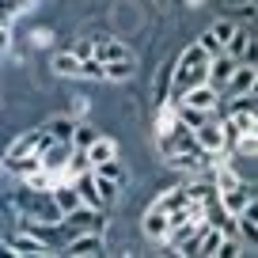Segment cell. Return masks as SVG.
Instances as JSON below:
<instances>
[{
    "instance_id": "cell-6",
    "label": "cell",
    "mask_w": 258,
    "mask_h": 258,
    "mask_svg": "<svg viewBox=\"0 0 258 258\" xmlns=\"http://www.w3.org/2000/svg\"><path fill=\"white\" fill-rule=\"evenodd\" d=\"M254 84H258V69H254V64H235V69H232V76H228V84H224V88H220V95H243V91H254Z\"/></svg>"
},
{
    "instance_id": "cell-22",
    "label": "cell",
    "mask_w": 258,
    "mask_h": 258,
    "mask_svg": "<svg viewBox=\"0 0 258 258\" xmlns=\"http://www.w3.org/2000/svg\"><path fill=\"white\" fill-rule=\"evenodd\" d=\"M175 64V61H171ZM171 64H163L160 73H156V103H167L171 99Z\"/></svg>"
},
{
    "instance_id": "cell-13",
    "label": "cell",
    "mask_w": 258,
    "mask_h": 258,
    "mask_svg": "<svg viewBox=\"0 0 258 258\" xmlns=\"http://www.w3.org/2000/svg\"><path fill=\"white\" fill-rule=\"evenodd\" d=\"M133 57H118V61H103V80H114V84H125L133 80Z\"/></svg>"
},
{
    "instance_id": "cell-15",
    "label": "cell",
    "mask_w": 258,
    "mask_h": 258,
    "mask_svg": "<svg viewBox=\"0 0 258 258\" xmlns=\"http://www.w3.org/2000/svg\"><path fill=\"white\" fill-rule=\"evenodd\" d=\"M220 243H224V232H220V228H213V224H205V228H202V235H198V254L217 258Z\"/></svg>"
},
{
    "instance_id": "cell-8",
    "label": "cell",
    "mask_w": 258,
    "mask_h": 258,
    "mask_svg": "<svg viewBox=\"0 0 258 258\" xmlns=\"http://www.w3.org/2000/svg\"><path fill=\"white\" fill-rule=\"evenodd\" d=\"M4 250L8 254H53V247H49L42 235H34V232H19V235H12L8 243H4Z\"/></svg>"
},
{
    "instance_id": "cell-21",
    "label": "cell",
    "mask_w": 258,
    "mask_h": 258,
    "mask_svg": "<svg viewBox=\"0 0 258 258\" xmlns=\"http://www.w3.org/2000/svg\"><path fill=\"white\" fill-rule=\"evenodd\" d=\"M95 137H99V129H95V125H88V121H76V129H73V148H88Z\"/></svg>"
},
{
    "instance_id": "cell-17",
    "label": "cell",
    "mask_w": 258,
    "mask_h": 258,
    "mask_svg": "<svg viewBox=\"0 0 258 258\" xmlns=\"http://www.w3.org/2000/svg\"><path fill=\"white\" fill-rule=\"evenodd\" d=\"M95 57L99 61H118V57H129V46L121 38H103L95 42Z\"/></svg>"
},
{
    "instance_id": "cell-5",
    "label": "cell",
    "mask_w": 258,
    "mask_h": 258,
    "mask_svg": "<svg viewBox=\"0 0 258 258\" xmlns=\"http://www.w3.org/2000/svg\"><path fill=\"white\" fill-rule=\"evenodd\" d=\"M224 53L235 57V61H243V64H254V31L235 23L232 38H228V46H224Z\"/></svg>"
},
{
    "instance_id": "cell-1",
    "label": "cell",
    "mask_w": 258,
    "mask_h": 258,
    "mask_svg": "<svg viewBox=\"0 0 258 258\" xmlns=\"http://www.w3.org/2000/svg\"><path fill=\"white\" fill-rule=\"evenodd\" d=\"M61 232L73 235V232H103L106 235V213L99 205H76L73 213L61 217Z\"/></svg>"
},
{
    "instance_id": "cell-19",
    "label": "cell",
    "mask_w": 258,
    "mask_h": 258,
    "mask_svg": "<svg viewBox=\"0 0 258 258\" xmlns=\"http://www.w3.org/2000/svg\"><path fill=\"white\" fill-rule=\"evenodd\" d=\"M95 198H99V209L114 205V202H118V182H110V178L95 175Z\"/></svg>"
},
{
    "instance_id": "cell-4",
    "label": "cell",
    "mask_w": 258,
    "mask_h": 258,
    "mask_svg": "<svg viewBox=\"0 0 258 258\" xmlns=\"http://www.w3.org/2000/svg\"><path fill=\"white\" fill-rule=\"evenodd\" d=\"M46 145H49L46 129H27V133H19V137L8 145V156H4V160H16V156H38Z\"/></svg>"
},
{
    "instance_id": "cell-25",
    "label": "cell",
    "mask_w": 258,
    "mask_h": 258,
    "mask_svg": "<svg viewBox=\"0 0 258 258\" xmlns=\"http://www.w3.org/2000/svg\"><path fill=\"white\" fill-rule=\"evenodd\" d=\"M80 76H84V80H103V61H99L95 53L80 57Z\"/></svg>"
},
{
    "instance_id": "cell-27",
    "label": "cell",
    "mask_w": 258,
    "mask_h": 258,
    "mask_svg": "<svg viewBox=\"0 0 258 258\" xmlns=\"http://www.w3.org/2000/svg\"><path fill=\"white\" fill-rule=\"evenodd\" d=\"M4 46H8V27L0 23V49H4Z\"/></svg>"
},
{
    "instance_id": "cell-20",
    "label": "cell",
    "mask_w": 258,
    "mask_h": 258,
    "mask_svg": "<svg viewBox=\"0 0 258 258\" xmlns=\"http://www.w3.org/2000/svg\"><path fill=\"white\" fill-rule=\"evenodd\" d=\"M152 205H156V209H163V213H171V209H178V205H186V190H182V186H175V190L160 194Z\"/></svg>"
},
{
    "instance_id": "cell-12",
    "label": "cell",
    "mask_w": 258,
    "mask_h": 258,
    "mask_svg": "<svg viewBox=\"0 0 258 258\" xmlns=\"http://www.w3.org/2000/svg\"><path fill=\"white\" fill-rule=\"evenodd\" d=\"M42 129L49 133V141H69V145H73V129H76V118H73V114H53V118H49Z\"/></svg>"
},
{
    "instance_id": "cell-3",
    "label": "cell",
    "mask_w": 258,
    "mask_h": 258,
    "mask_svg": "<svg viewBox=\"0 0 258 258\" xmlns=\"http://www.w3.org/2000/svg\"><path fill=\"white\" fill-rule=\"evenodd\" d=\"M190 133H194V145L202 148V152H209V156H224L228 152V137H224V129H220L217 118H209L205 125L190 129Z\"/></svg>"
},
{
    "instance_id": "cell-18",
    "label": "cell",
    "mask_w": 258,
    "mask_h": 258,
    "mask_svg": "<svg viewBox=\"0 0 258 258\" xmlns=\"http://www.w3.org/2000/svg\"><path fill=\"white\" fill-rule=\"evenodd\" d=\"M91 171H95V175H103V178H110V182H118V186L125 182V167H121V160H118V156H110V160L95 163Z\"/></svg>"
},
{
    "instance_id": "cell-26",
    "label": "cell",
    "mask_w": 258,
    "mask_h": 258,
    "mask_svg": "<svg viewBox=\"0 0 258 258\" xmlns=\"http://www.w3.org/2000/svg\"><path fill=\"white\" fill-rule=\"evenodd\" d=\"M73 53H76V57H91V53H95V38L76 42V46H73Z\"/></svg>"
},
{
    "instance_id": "cell-7",
    "label": "cell",
    "mask_w": 258,
    "mask_h": 258,
    "mask_svg": "<svg viewBox=\"0 0 258 258\" xmlns=\"http://www.w3.org/2000/svg\"><path fill=\"white\" fill-rule=\"evenodd\" d=\"M178 99H182V103H190V106H198V110H209V114H217V106H220V91L213 88L209 80H205V84H194V88H186Z\"/></svg>"
},
{
    "instance_id": "cell-11",
    "label": "cell",
    "mask_w": 258,
    "mask_h": 258,
    "mask_svg": "<svg viewBox=\"0 0 258 258\" xmlns=\"http://www.w3.org/2000/svg\"><path fill=\"white\" fill-rule=\"evenodd\" d=\"M171 103H175V118H178V125H182V129H198V125H205V121L213 118L209 110H198V106L182 103V99H171Z\"/></svg>"
},
{
    "instance_id": "cell-16",
    "label": "cell",
    "mask_w": 258,
    "mask_h": 258,
    "mask_svg": "<svg viewBox=\"0 0 258 258\" xmlns=\"http://www.w3.org/2000/svg\"><path fill=\"white\" fill-rule=\"evenodd\" d=\"M53 73L57 76H69V80H73V76H80V57L73 53V49H61V53H53Z\"/></svg>"
},
{
    "instance_id": "cell-14",
    "label": "cell",
    "mask_w": 258,
    "mask_h": 258,
    "mask_svg": "<svg viewBox=\"0 0 258 258\" xmlns=\"http://www.w3.org/2000/svg\"><path fill=\"white\" fill-rule=\"evenodd\" d=\"M84 152H88L91 167H95V163H103V160H110V156H118V141H114V137H103V133H99V137L91 141Z\"/></svg>"
},
{
    "instance_id": "cell-10",
    "label": "cell",
    "mask_w": 258,
    "mask_h": 258,
    "mask_svg": "<svg viewBox=\"0 0 258 258\" xmlns=\"http://www.w3.org/2000/svg\"><path fill=\"white\" fill-rule=\"evenodd\" d=\"M141 232H145L152 243H163V239H167V232H171V224H167V213L152 205V209L145 213V220H141Z\"/></svg>"
},
{
    "instance_id": "cell-24",
    "label": "cell",
    "mask_w": 258,
    "mask_h": 258,
    "mask_svg": "<svg viewBox=\"0 0 258 258\" xmlns=\"http://www.w3.org/2000/svg\"><path fill=\"white\" fill-rule=\"evenodd\" d=\"M232 31H235V23H232V19H217V23H213V27H209V34H213V42H217V46H220V49H224V46H228V38H232Z\"/></svg>"
},
{
    "instance_id": "cell-2",
    "label": "cell",
    "mask_w": 258,
    "mask_h": 258,
    "mask_svg": "<svg viewBox=\"0 0 258 258\" xmlns=\"http://www.w3.org/2000/svg\"><path fill=\"white\" fill-rule=\"evenodd\" d=\"M57 250L69 258H91V254H103L106 250V239H103V232H73L61 239Z\"/></svg>"
},
{
    "instance_id": "cell-9",
    "label": "cell",
    "mask_w": 258,
    "mask_h": 258,
    "mask_svg": "<svg viewBox=\"0 0 258 258\" xmlns=\"http://www.w3.org/2000/svg\"><path fill=\"white\" fill-rule=\"evenodd\" d=\"M254 220H258V198L243 213H235V239L247 243L250 250H254V243H258V224H254Z\"/></svg>"
},
{
    "instance_id": "cell-23",
    "label": "cell",
    "mask_w": 258,
    "mask_h": 258,
    "mask_svg": "<svg viewBox=\"0 0 258 258\" xmlns=\"http://www.w3.org/2000/svg\"><path fill=\"white\" fill-rule=\"evenodd\" d=\"M42 163H38V156H16V160H8V171H16L19 178H27L31 171H38Z\"/></svg>"
}]
</instances>
